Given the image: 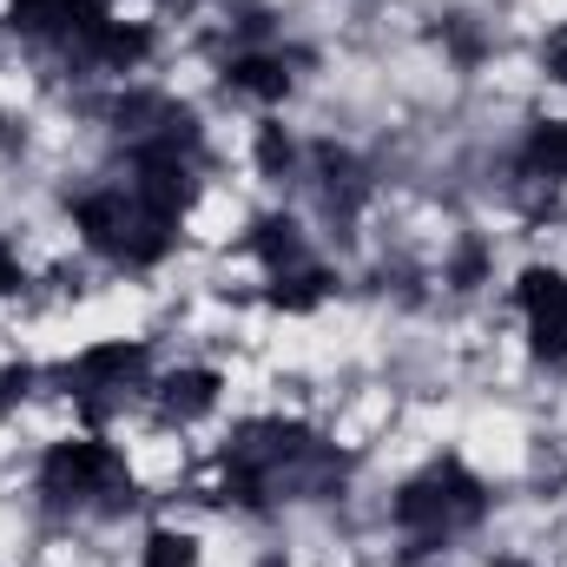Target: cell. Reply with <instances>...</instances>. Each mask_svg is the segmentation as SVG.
<instances>
[{
  "label": "cell",
  "mask_w": 567,
  "mask_h": 567,
  "mask_svg": "<svg viewBox=\"0 0 567 567\" xmlns=\"http://www.w3.org/2000/svg\"><path fill=\"white\" fill-rule=\"evenodd\" d=\"M73 225H80V238L93 245V251H106L113 265H158L172 245H178V218H165V212H152L133 185H100V192H86L80 205H73Z\"/></svg>",
  "instance_id": "1"
},
{
  "label": "cell",
  "mask_w": 567,
  "mask_h": 567,
  "mask_svg": "<svg viewBox=\"0 0 567 567\" xmlns=\"http://www.w3.org/2000/svg\"><path fill=\"white\" fill-rule=\"evenodd\" d=\"M258 567H284V555H271V561H258Z\"/></svg>",
  "instance_id": "13"
},
{
  "label": "cell",
  "mask_w": 567,
  "mask_h": 567,
  "mask_svg": "<svg viewBox=\"0 0 567 567\" xmlns=\"http://www.w3.org/2000/svg\"><path fill=\"white\" fill-rule=\"evenodd\" d=\"M7 20L20 33H33V40H53V47L80 53L113 13H106V0H7Z\"/></svg>",
  "instance_id": "4"
},
{
  "label": "cell",
  "mask_w": 567,
  "mask_h": 567,
  "mask_svg": "<svg viewBox=\"0 0 567 567\" xmlns=\"http://www.w3.org/2000/svg\"><path fill=\"white\" fill-rule=\"evenodd\" d=\"M390 515H396V528H410L423 542H449V535H462L468 522L488 515V488L468 475V462L442 455V462H429L423 475H410L396 488V508Z\"/></svg>",
  "instance_id": "2"
},
{
  "label": "cell",
  "mask_w": 567,
  "mask_h": 567,
  "mask_svg": "<svg viewBox=\"0 0 567 567\" xmlns=\"http://www.w3.org/2000/svg\"><path fill=\"white\" fill-rule=\"evenodd\" d=\"M522 178L567 185V120H542V126H528V140H522Z\"/></svg>",
  "instance_id": "8"
},
{
  "label": "cell",
  "mask_w": 567,
  "mask_h": 567,
  "mask_svg": "<svg viewBox=\"0 0 567 567\" xmlns=\"http://www.w3.org/2000/svg\"><path fill=\"white\" fill-rule=\"evenodd\" d=\"M0 133H7V120H0Z\"/></svg>",
  "instance_id": "14"
},
{
  "label": "cell",
  "mask_w": 567,
  "mask_h": 567,
  "mask_svg": "<svg viewBox=\"0 0 567 567\" xmlns=\"http://www.w3.org/2000/svg\"><path fill=\"white\" fill-rule=\"evenodd\" d=\"M515 303L528 310V330H567V271L528 265L515 278Z\"/></svg>",
  "instance_id": "5"
},
{
  "label": "cell",
  "mask_w": 567,
  "mask_h": 567,
  "mask_svg": "<svg viewBox=\"0 0 567 567\" xmlns=\"http://www.w3.org/2000/svg\"><path fill=\"white\" fill-rule=\"evenodd\" d=\"M140 567H198V542L185 528H152L140 548Z\"/></svg>",
  "instance_id": "10"
},
{
  "label": "cell",
  "mask_w": 567,
  "mask_h": 567,
  "mask_svg": "<svg viewBox=\"0 0 567 567\" xmlns=\"http://www.w3.org/2000/svg\"><path fill=\"white\" fill-rule=\"evenodd\" d=\"M542 66H548V80H561V86H567V20L548 33V53H542Z\"/></svg>",
  "instance_id": "11"
},
{
  "label": "cell",
  "mask_w": 567,
  "mask_h": 567,
  "mask_svg": "<svg viewBox=\"0 0 567 567\" xmlns=\"http://www.w3.org/2000/svg\"><path fill=\"white\" fill-rule=\"evenodd\" d=\"M218 370H178V377H165L152 396H158V416L165 423H192V416H205L212 403H218Z\"/></svg>",
  "instance_id": "6"
},
{
  "label": "cell",
  "mask_w": 567,
  "mask_h": 567,
  "mask_svg": "<svg viewBox=\"0 0 567 567\" xmlns=\"http://www.w3.org/2000/svg\"><path fill=\"white\" fill-rule=\"evenodd\" d=\"M20 284H27V271H20V258L7 251V238H0V297H13Z\"/></svg>",
  "instance_id": "12"
},
{
  "label": "cell",
  "mask_w": 567,
  "mask_h": 567,
  "mask_svg": "<svg viewBox=\"0 0 567 567\" xmlns=\"http://www.w3.org/2000/svg\"><path fill=\"white\" fill-rule=\"evenodd\" d=\"M323 297H330V271L323 265H290V271H271V284H265V303L271 310H290V317L317 310Z\"/></svg>",
  "instance_id": "7"
},
{
  "label": "cell",
  "mask_w": 567,
  "mask_h": 567,
  "mask_svg": "<svg viewBox=\"0 0 567 567\" xmlns=\"http://www.w3.org/2000/svg\"><path fill=\"white\" fill-rule=\"evenodd\" d=\"M120 488H126V455L100 435H66L40 455V495L60 508H86L100 495H120Z\"/></svg>",
  "instance_id": "3"
},
{
  "label": "cell",
  "mask_w": 567,
  "mask_h": 567,
  "mask_svg": "<svg viewBox=\"0 0 567 567\" xmlns=\"http://www.w3.org/2000/svg\"><path fill=\"white\" fill-rule=\"evenodd\" d=\"M225 80H231V93H251V100H284L290 93V66L278 53H231Z\"/></svg>",
  "instance_id": "9"
}]
</instances>
